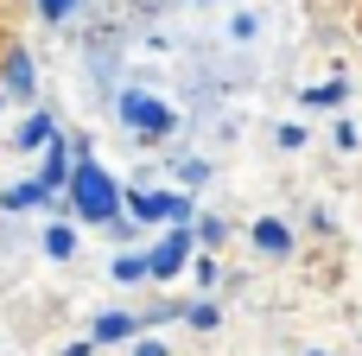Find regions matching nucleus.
I'll use <instances>...</instances> for the list:
<instances>
[{
  "label": "nucleus",
  "instance_id": "20e7f679",
  "mask_svg": "<svg viewBox=\"0 0 362 356\" xmlns=\"http://www.w3.org/2000/svg\"><path fill=\"white\" fill-rule=\"evenodd\" d=\"M38 178L51 185V191H70V178H76V140H51L45 153H38Z\"/></svg>",
  "mask_w": 362,
  "mask_h": 356
},
{
  "label": "nucleus",
  "instance_id": "a211bd4d",
  "mask_svg": "<svg viewBox=\"0 0 362 356\" xmlns=\"http://www.w3.org/2000/svg\"><path fill=\"white\" fill-rule=\"evenodd\" d=\"M274 140H280L286 153H299V147H305V127H299V121H280V127H274Z\"/></svg>",
  "mask_w": 362,
  "mask_h": 356
},
{
  "label": "nucleus",
  "instance_id": "7ed1b4c3",
  "mask_svg": "<svg viewBox=\"0 0 362 356\" xmlns=\"http://www.w3.org/2000/svg\"><path fill=\"white\" fill-rule=\"evenodd\" d=\"M197 248H204V242H197L191 223H165V236L146 248V255H153V280H185V268L197 261Z\"/></svg>",
  "mask_w": 362,
  "mask_h": 356
},
{
  "label": "nucleus",
  "instance_id": "f8f14e48",
  "mask_svg": "<svg viewBox=\"0 0 362 356\" xmlns=\"http://www.w3.org/2000/svg\"><path fill=\"white\" fill-rule=\"evenodd\" d=\"M45 255H51V261H70V255H76V229H70V223H51V229H45Z\"/></svg>",
  "mask_w": 362,
  "mask_h": 356
},
{
  "label": "nucleus",
  "instance_id": "f257e3e1",
  "mask_svg": "<svg viewBox=\"0 0 362 356\" xmlns=\"http://www.w3.org/2000/svg\"><path fill=\"white\" fill-rule=\"evenodd\" d=\"M121 210H127V191L95 166V153H89V159H76V178H70V217H76V223H95V229H108Z\"/></svg>",
  "mask_w": 362,
  "mask_h": 356
},
{
  "label": "nucleus",
  "instance_id": "6e6552de",
  "mask_svg": "<svg viewBox=\"0 0 362 356\" xmlns=\"http://www.w3.org/2000/svg\"><path fill=\"white\" fill-rule=\"evenodd\" d=\"M51 140H57V127H51V115H45V108H32V115L19 121V134H13V147H19V153H45Z\"/></svg>",
  "mask_w": 362,
  "mask_h": 356
},
{
  "label": "nucleus",
  "instance_id": "412c9836",
  "mask_svg": "<svg viewBox=\"0 0 362 356\" xmlns=\"http://www.w3.org/2000/svg\"><path fill=\"white\" fill-rule=\"evenodd\" d=\"M127 356H172V350H165L159 338H134V350H127Z\"/></svg>",
  "mask_w": 362,
  "mask_h": 356
},
{
  "label": "nucleus",
  "instance_id": "4468645a",
  "mask_svg": "<svg viewBox=\"0 0 362 356\" xmlns=\"http://www.w3.org/2000/svg\"><path fill=\"white\" fill-rule=\"evenodd\" d=\"M185 325H191V331H216V325H223L216 299H197V306H185Z\"/></svg>",
  "mask_w": 362,
  "mask_h": 356
},
{
  "label": "nucleus",
  "instance_id": "39448f33",
  "mask_svg": "<svg viewBox=\"0 0 362 356\" xmlns=\"http://www.w3.org/2000/svg\"><path fill=\"white\" fill-rule=\"evenodd\" d=\"M248 242H255V255H267V261H286L293 255V223H280V217H261L255 229H248Z\"/></svg>",
  "mask_w": 362,
  "mask_h": 356
},
{
  "label": "nucleus",
  "instance_id": "f03ea898",
  "mask_svg": "<svg viewBox=\"0 0 362 356\" xmlns=\"http://www.w3.org/2000/svg\"><path fill=\"white\" fill-rule=\"evenodd\" d=\"M115 115H121V127L140 134V140H165V134L178 127V108H172L165 96H146V89H121V96H115Z\"/></svg>",
  "mask_w": 362,
  "mask_h": 356
},
{
  "label": "nucleus",
  "instance_id": "ddd939ff",
  "mask_svg": "<svg viewBox=\"0 0 362 356\" xmlns=\"http://www.w3.org/2000/svg\"><path fill=\"white\" fill-rule=\"evenodd\" d=\"M191 280H197L204 293H210V287H223V268H216V248H204V255L191 261Z\"/></svg>",
  "mask_w": 362,
  "mask_h": 356
},
{
  "label": "nucleus",
  "instance_id": "aec40b11",
  "mask_svg": "<svg viewBox=\"0 0 362 356\" xmlns=\"http://www.w3.org/2000/svg\"><path fill=\"white\" fill-rule=\"evenodd\" d=\"M165 223H197V204H191V191H185V197H172V217H165Z\"/></svg>",
  "mask_w": 362,
  "mask_h": 356
},
{
  "label": "nucleus",
  "instance_id": "5701e85b",
  "mask_svg": "<svg viewBox=\"0 0 362 356\" xmlns=\"http://www.w3.org/2000/svg\"><path fill=\"white\" fill-rule=\"evenodd\" d=\"M57 356H95V338H83V344H64Z\"/></svg>",
  "mask_w": 362,
  "mask_h": 356
},
{
  "label": "nucleus",
  "instance_id": "6ab92c4d",
  "mask_svg": "<svg viewBox=\"0 0 362 356\" xmlns=\"http://www.w3.org/2000/svg\"><path fill=\"white\" fill-rule=\"evenodd\" d=\"M331 134H337V147H344V153H356V147H362V127H356V121H337Z\"/></svg>",
  "mask_w": 362,
  "mask_h": 356
},
{
  "label": "nucleus",
  "instance_id": "f3484780",
  "mask_svg": "<svg viewBox=\"0 0 362 356\" xmlns=\"http://www.w3.org/2000/svg\"><path fill=\"white\" fill-rule=\"evenodd\" d=\"M76 6H83V0H38V19H45V25H64Z\"/></svg>",
  "mask_w": 362,
  "mask_h": 356
},
{
  "label": "nucleus",
  "instance_id": "dca6fc26",
  "mask_svg": "<svg viewBox=\"0 0 362 356\" xmlns=\"http://www.w3.org/2000/svg\"><path fill=\"white\" fill-rule=\"evenodd\" d=\"M172 172L185 178V191H197V185H210V159H178Z\"/></svg>",
  "mask_w": 362,
  "mask_h": 356
},
{
  "label": "nucleus",
  "instance_id": "2eb2a0df",
  "mask_svg": "<svg viewBox=\"0 0 362 356\" xmlns=\"http://www.w3.org/2000/svg\"><path fill=\"white\" fill-rule=\"evenodd\" d=\"M191 229H197V242H204V248H223V242H229V223H223V217H197Z\"/></svg>",
  "mask_w": 362,
  "mask_h": 356
},
{
  "label": "nucleus",
  "instance_id": "0eeeda50",
  "mask_svg": "<svg viewBox=\"0 0 362 356\" xmlns=\"http://www.w3.org/2000/svg\"><path fill=\"white\" fill-rule=\"evenodd\" d=\"M140 331H146V318H134V312H102L89 338H95V344H134Z\"/></svg>",
  "mask_w": 362,
  "mask_h": 356
},
{
  "label": "nucleus",
  "instance_id": "b1692460",
  "mask_svg": "<svg viewBox=\"0 0 362 356\" xmlns=\"http://www.w3.org/2000/svg\"><path fill=\"white\" fill-rule=\"evenodd\" d=\"M305 356H331V350H305Z\"/></svg>",
  "mask_w": 362,
  "mask_h": 356
},
{
  "label": "nucleus",
  "instance_id": "9d476101",
  "mask_svg": "<svg viewBox=\"0 0 362 356\" xmlns=\"http://www.w3.org/2000/svg\"><path fill=\"white\" fill-rule=\"evenodd\" d=\"M299 102H305V108H344V102H350V83H344V76H331V83H305Z\"/></svg>",
  "mask_w": 362,
  "mask_h": 356
},
{
  "label": "nucleus",
  "instance_id": "423d86ee",
  "mask_svg": "<svg viewBox=\"0 0 362 356\" xmlns=\"http://www.w3.org/2000/svg\"><path fill=\"white\" fill-rule=\"evenodd\" d=\"M0 83H6V96H19V102H32V83H38V64H32V51H6V64H0Z\"/></svg>",
  "mask_w": 362,
  "mask_h": 356
},
{
  "label": "nucleus",
  "instance_id": "9b49d317",
  "mask_svg": "<svg viewBox=\"0 0 362 356\" xmlns=\"http://www.w3.org/2000/svg\"><path fill=\"white\" fill-rule=\"evenodd\" d=\"M108 280H121V287H140V280H153V255H115V268H108Z\"/></svg>",
  "mask_w": 362,
  "mask_h": 356
},
{
  "label": "nucleus",
  "instance_id": "4be33fe9",
  "mask_svg": "<svg viewBox=\"0 0 362 356\" xmlns=\"http://www.w3.org/2000/svg\"><path fill=\"white\" fill-rule=\"evenodd\" d=\"M305 223H312V236H337V223H331V210H312Z\"/></svg>",
  "mask_w": 362,
  "mask_h": 356
},
{
  "label": "nucleus",
  "instance_id": "1a4fd4ad",
  "mask_svg": "<svg viewBox=\"0 0 362 356\" xmlns=\"http://www.w3.org/2000/svg\"><path fill=\"white\" fill-rule=\"evenodd\" d=\"M127 217L134 223H165L172 217V191H134L127 185Z\"/></svg>",
  "mask_w": 362,
  "mask_h": 356
}]
</instances>
